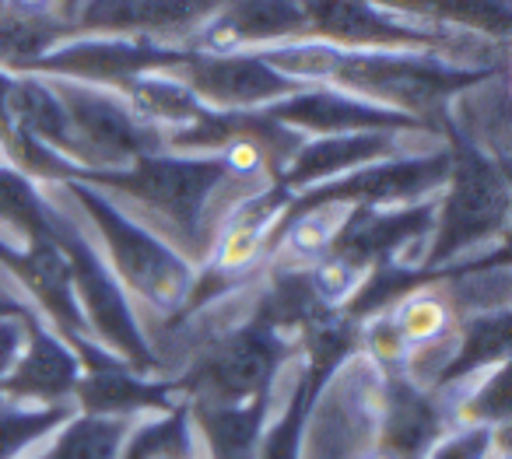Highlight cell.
I'll return each mask as SVG.
<instances>
[{
    "label": "cell",
    "instance_id": "44dd1931",
    "mask_svg": "<svg viewBox=\"0 0 512 459\" xmlns=\"http://www.w3.org/2000/svg\"><path fill=\"white\" fill-rule=\"evenodd\" d=\"M460 424H484L495 431L509 424V368L495 365L484 372L481 386L460 403Z\"/></svg>",
    "mask_w": 512,
    "mask_h": 459
},
{
    "label": "cell",
    "instance_id": "e0dca14e",
    "mask_svg": "<svg viewBox=\"0 0 512 459\" xmlns=\"http://www.w3.org/2000/svg\"><path fill=\"white\" fill-rule=\"evenodd\" d=\"M505 358H509V309H491L460 319L456 351L449 358V365L442 368L435 389L449 393L460 382L484 375L495 365H505Z\"/></svg>",
    "mask_w": 512,
    "mask_h": 459
},
{
    "label": "cell",
    "instance_id": "9c48e42d",
    "mask_svg": "<svg viewBox=\"0 0 512 459\" xmlns=\"http://www.w3.org/2000/svg\"><path fill=\"white\" fill-rule=\"evenodd\" d=\"M267 116L299 130H313L323 137L337 134H400V130L421 127L418 120L397 113V109L376 106V102L355 99V95L334 92V88H313L295 92L285 102L267 109Z\"/></svg>",
    "mask_w": 512,
    "mask_h": 459
},
{
    "label": "cell",
    "instance_id": "5bb4252c",
    "mask_svg": "<svg viewBox=\"0 0 512 459\" xmlns=\"http://www.w3.org/2000/svg\"><path fill=\"white\" fill-rule=\"evenodd\" d=\"M221 8L225 0H95L85 25L106 32H190Z\"/></svg>",
    "mask_w": 512,
    "mask_h": 459
},
{
    "label": "cell",
    "instance_id": "ffe728a7",
    "mask_svg": "<svg viewBox=\"0 0 512 459\" xmlns=\"http://www.w3.org/2000/svg\"><path fill=\"white\" fill-rule=\"evenodd\" d=\"M71 417V403H32V407L0 403V459H15L36 438L50 435Z\"/></svg>",
    "mask_w": 512,
    "mask_h": 459
},
{
    "label": "cell",
    "instance_id": "3957f363",
    "mask_svg": "<svg viewBox=\"0 0 512 459\" xmlns=\"http://www.w3.org/2000/svg\"><path fill=\"white\" fill-rule=\"evenodd\" d=\"M64 179L71 183L81 207L95 218L116 270H120V277L127 281V288L134 291V295H141L144 302L158 312H176L183 302H190L193 267L176 249H169L155 232H148V228H141L137 221H130L102 190H95V186L81 183V179H71V176H64Z\"/></svg>",
    "mask_w": 512,
    "mask_h": 459
},
{
    "label": "cell",
    "instance_id": "7402d4cb",
    "mask_svg": "<svg viewBox=\"0 0 512 459\" xmlns=\"http://www.w3.org/2000/svg\"><path fill=\"white\" fill-rule=\"evenodd\" d=\"M505 428H484V424H460L453 428L425 459H491L495 445H502Z\"/></svg>",
    "mask_w": 512,
    "mask_h": 459
},
{
    "label": "cell",
    "instance_id": "8992f818",
    "mask_svg": "<svg viewBox=\"0 0 512 459\" xmlns=\"http://www.w3.org/2000/svg\"><path fill=\"white\" fill-rule=\"evenodd\" d=\"M50 88L71 120L78 162L85 172H102L106 165L137 162L141 155L162 151V134L137 120L127 102L78 81H53Z\"/></svg>",
    "mask_w": 512,
    "mask_h": 459
},
{
    "label": "cell",
    "instance_id": "52a82bcc",
    "mask_svg": "<svg viewBox=\"0 0 512 459\" xmlns=\"http://www.w3.org/2000/svg\"><path fill=\"white\" fill-rule=\"evenodd\" d=\"M179 81L218 113H249V109L285 102L302 92L299 81L274 71L260 53H225V57H193L179 60Z\"/></svg>",
    "mask_w": 512,
    "mask_h": 459
},
{
    "label": "cell",
    "instance_id": "9a60e30c",
    "mask_svg": "<svg viewBox=\"0 0 512 459\" xmlns=\"http://www.w3.org/2000/svg\"><path fill=\"white\" fill-rule=\"evenodd\" d=\"M309 25L334 39V46H418L425 36L390 22L365 0H302Z\"/></svg>",
    "mask_w": 512,
    "mask_h": 459
},
{
    "label": "cell",
    "instance_id": "277c9868",
    "mask_svg": "<svg viewBox=\"0 0 512 459\" xmlns=\"http://www.w3.org/2000/svg\"><path fill=\"white\" fill-rule=\"evenodd\" d=\"M288 354L292 344L285 333L264 319H253L228 333L218 347H211L197 361V368L183 382H176V389L218 403H246L260 393H271Z\"/></svg>",
    "mask_w": 512,
    "mask_h": 459
},
{
    "label": "cell",
    "instance_id": "5b68a950",
    "mask_svg": "<svg viewBox=\"0 0 512 459\" xmlns=\"http://www.w3.org/2000/svg\"><path fill=\"white\" fill-rule=\"evenodd\" d=\"M46 235L60 246V253L71 263V277H74V295H78V305L85 312L88 330L95 326L102 340H109L113 351H120L127 358V368L134 372H148L155 365V354H151L148 340H144L141 326H137L134 312L127 305V295L120 291V284L113 281L106 267L99 263V256L88 249V242L67 225L60 214L46 218Z\"/></svg>",
    "mask_w": 512,
    "mask_h": 459
},
{
    "label": "cell",
    "instance_id": "603a6c76",
    "mask_svg": "<svg viewBox=\"0 0 512 459\" xmlns=\"http://www.w3.org/2000/svg\"><path fill=\"white\" fill-rule=\"evenodd\" d=\"M25 319H29V312H22V316H0V382L8 379L11 368L22 358L25 333H29Z\"/></svg>",
    "mask_w": 512,
    "mask_h": 459
},
{
    "label": "cell",
    "instance_id": "7a4b0ae2",
    "mask_svg": "<svg viewBox=\"0 0 512 459\" xmlns=\"http://www.w3.org/2000/svg\"><path fill=\"white\" fill-rule=\"evenodd\" d=\"M449 141H453L446 176L449 190L442 197L439 218H435V239L425 253V270H442L463 249L481 246L488 239H502L505 218H509L505 165L495 162L488 151L474 148L453 127H449Z\"/></svg>",
    "mask_w": 512,
    "mask_h": 459
},
{
    "label": "cell",
    "instance_id": "8fae6325",
    "mask_svg": "<svg viewBox=\"0 0 512 459\" xmlns=\"http://www.w3.org/2000/svg\"><path fill=\"white\" fill-rule=\"evenodd\" d=\"M176 382L148 379L127 365H106L81 372L78 386L71 393V403L81 414H102V417H137L144 410H172L176 407Z\"/></svg>",
    "mask_w": 512,
    "mask_h": 459
},
{
    "label": "cell",
    "instance_id": "7c38bea8",
    "mask_svg": "<svg viewBox=\"0 0 512 459\" xmlns=\"http://www.w3.org/2000/svg\"><path fill=\"white\" fill-rule=\"evenodd\" d=\"M271 393H260L246 403H218L193 396L190 414L197 417L200 435L207 445V459H256L260 438L271 421Z\"/></svg>",
    "mask_w": 512,
    "mask_h": 459
},
{
    "label": "cell",
    "instance_id": "d4e9b609",
    "mask_svg": "<svg viewBox=\"0 0 512 459\" xmlns=\"http://www.w3.org/2000/svg\"><path fill=\"white\" fill-rule=\"evenodd\" d=\"M358 459H400V456L390 449H383V445H369V449L358 452Z\"/></svg>",
    "mask_w": 512,
    "mask_h": 459
},
{
    "label": "cell",
    "instance_id": "d6986e66",
    "mask_svg": "<svg viewBox=\"0 0 512 459\" xmlns=\"http://www.w3.org/2000/svg\"><path fill=\"white\" fill-rule=\"evenodd\" d=\"M190 421V403H176L162 417L130 431L120 459H197Z\"/></svg>",
    "mask_w": 512,
    "mask_h": 459
},
{
    "label": "cell",
    "instance_id": "cb8c5ba5",
    "mask_svg": "<svg viewBox=\"0 0 512 459\" xmlns=\"http://www.w3.org/2000/svg\"><path fill=\"white\" fill-rule=\"evenodd\" d=\"M4 15L11 18H29V22H50L57 25V8H64V0H0Z\"/></svg>",
    "mask_w": 512,
    "mask_h": 459
},
{
    "label": "cell",
    "instance_id": "4fadbf2b",
    "mask_svg": "<svg viewBox=\"0 0 512 459\" xmlns=\"http://www.w3.org/2000/svg\"><path fill=\"white\" fill-rule=\"evenodd\" d=\"M393 151V134H337L320 137L313 144H302L295 158L285 165V190L302 193L320 183H330L337 176L362 169V165L379 162Z\"/></svg>",
    "mask_w": 512,
    "mask_h": 459
},
{
    "label": "cell",
    "instance_id": "30bf717a",
    "mask_svg": "<svg viewBox=\"0 0 512 459\" xmlns=\"http://www.w3.org/2000/svg\"><path fill=\"white\" fill-rule=\"evenodd\" d=\"M29 351L18 358L11 375L0 382V400L8 403H71L81 379V361L60 333L46 330L29 312Z\"/></svg>",
    "mask_w": 512,
    "mask_h": 459
},
{
    "label": "cell",
    "instance_id": "484cf974",
    "mask_svg": "<svg viewBox=\"0 0 512 459\" xmlns=\"http://www.w3.org/2000/svg\"><path fill=\"white\" fill-rule=\"evenodd\" d=\"M4 88H8V81L0 78V127H4Z\"/></svg>",
    "mask_w": 512,
    "mask_h": 459
},
{
    "label": "cell",
    "instance_id": "2e32d148",
    "mask_svg": "<svg viewBox=\"0 0 512 459\" xmlns=\"http://www.w3.org/2000/svg\"><path fill=\"white\" fill-rule=\"evenodd\" d=\"M4 120H8V127L15 134L29 137V141L43 144V148L67 151L78 162V144H74L71 120H67L57 92L46 81L36 78L8 81V88H4Z\"/></svg>",
    "mask_w": 512,
    "mask_h": 459
},
{
    "label": "cell",
    "instance_id": "6da1fadb",
    "mask_svg": "<svg viewBox=\"0 0 512 459\" xmlns=\"http://www.w3.org/2000/svg\"><path fill=\"white\" fill-rule=\"evenodd\" d=\"M64 176L81 179L95 190H113L148 207L155 218L169 221L186 249L200 253L207 235V204L228 183V169L218 158H190V155H162L151 151L141 155L127 172H71ZM60 176V179H64Z\"/></svg>",
    "mask_w": 512,
    "mask_h": 459
},
{
    "label": "cell",
    "instance_id": "ba28073f",
    "mask_svg": "<svg viewBox=\"0 0 512 459\" xmlns=\"http://www.w3.org/2000/svg\"><path fill=\"white\" fill-rule=\"evenodd\" d=\"M456 428V410L435 389H421L397 368H386L383 382V424L376 445L397 452L400 459H425Z\"/></svg>",
    "mask_w": 512,
    "mask_h": 459
},
{
    "label": "cell",
    "instance_id": "ac0fdd59",
    "mask_svg": "<svg viewBox=\"0 0 512 459\" xmlns=\"http://www.w3.org/2000/svg\"><path fill=\"white\" fill-rule=\"evenodd\" d=\"M130 431H134V417L74 414L46 459H120Z\"/></svg>",
    "mask_w": 512,
    "mask_h": 459
},
{
    "label": "cell",
    "instance_id": "4316f807",
    "mask_svg": "<svg viewBox=\"0 0 512 459\" xmlns=\"http://www.w3.org/2000/svg\"><path fill=\"white\" fill-rule=\"evenodd\" d=\"M43 459H46V456H43Z\"/></svg>",
    "mask_w": 512,
    "mask_h": 459
}]
</instances>
